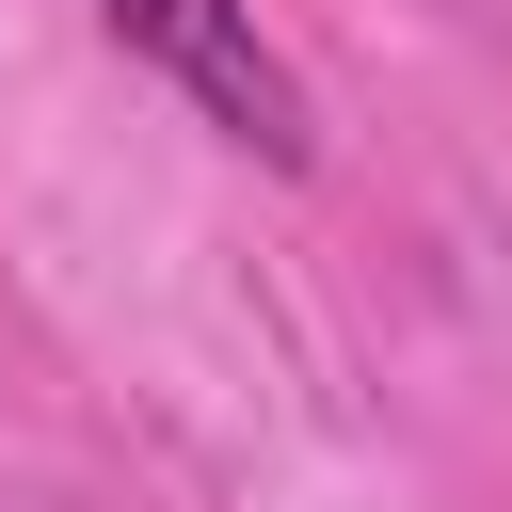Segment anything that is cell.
<instances>
[{"mask_svg":"<svg viewBox=\"0 0 512 512\" xmlns=\"http://www.w3.org/2000/svg\"><path fill=\"white\" fill-rule=\"evenodd\" d=\"M112 16V48H144L240 160H272V176H304L320 160V112H304V80H288V48L256 32V0H96Z\"/></svg>","mask_w":512,"mask_h":512,"instance_id":"1","label":"cell"}]
</instances>
